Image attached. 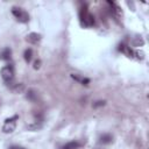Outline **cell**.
I'll return each instance as SVG.
<instances>
[{
  "mask_svg": "<svg viewBox=\"0 0 149 149\" xmlns=\"http://www.w3.org/2000/svg\"><path fill=\"white\" fill-rule=\"evenodd\" d=\"M23 90H24V85L22 83H16L14 85V87L12 88V91L15 93H21V92H23Z\"/></svg>",
  "mask_w": 149,
  "mask_h": 149,
  "instance_id": "cell-14",
  "label": "cell"
},
{
  "mask_svg": "<svg viewBox=\"0 0 149 149\" xmlns=\"http://www.w3.org/2000/svg\"><path fill=\"white\" fill-rule=\"evenodd\" d=\"M12 57V49L10 48H3L1 54H0V58L3 61H9Z\"/></svg>",
  "mask_w": 149,
  "mask_h": 149,
  "instance_id": "cell-11",
  "label": "cell"
},
{
  "mask_svg": "<svg viewBox=\"0 0 149 149\" xmlns=\"http://www.w3.org/2000/svg\"><path fill=\"white\" fill-rule=\"evenodd\" d=\"M23 58H24L26 63H30V61H31V58H33V50H31L30 48H28V49L24 50V52H23Z\"/></svg>",
  "mask_w": 149,
  "mask_h": 149,
  "instance_id": "cell-13",
  "label": "cell"
},
{
  "mask_svg": "<svg viewBox=\"0 0 149 149\" xmlns=\"http://www.w3.org/2000/svg\"><path fill=\"white\" fill-rule=\"evenodd\" d=\"M20 149H26V148H21V147H20Z\"/></svg>",
  "mask_w": 149,
  "mask_h": 149,
  "instance_id": "cell-20",
  "label": "cell"
},
{
  "mask_svg": "<svg viewBox=\"0 0 149 149\" xmlns=\"http://www.w3.org/2000/svg\"><path fill=\"white\" fill-rule=\"evenodd\" d=\"M134 56H136L137 59H143L144 58V54L142 51H134Z\"/></svg>",
  "mask_w": 149,
  "mask_h": 149,
  "instance_id": "cell-17",
  "label": "cell"
},
{
  "mask_svg": "<svg viewBox=\"0 0 149 149\" xmlns=\"http://www.w3.org/2000/svg\"><path fill=\"white\" fill-rule=\"evenodd\" d=\"M8 149H20V147H17V146H12V147H9Z\"/></svg>",
  "mask_w": 149,
  "mask_h": 149,
  "instance_id": "cell-19",
  "label": "cell"
},
{
  "mask_svg": "<svg viewBox=\"0 0 149 149\" xmlns=\"http://www.w3.org/2000/svg\"><path fill=\"white\" fill-rule=\"evenodd\" d=\"M40 68H41V59H36L34 62V69L35 70H38Z\"/></svg>",
  "mask_w": 149,
  "mask_h": 149,
  "instance_id": "cell-18",
  "label": "cell"
},
{
  "mask_svg": "<svg viewBox=\"0 0 149 149\" xmlns=\"http://www.w3.org/2000/svg\"><path fill=\"white\" fill-rule=\"evenodd\" d=\"M79 16H80V21L85 27H91L94 24V16L85 8H81L79 12Z\"/></svg>",
  "mask_w": 149,
  "mask_h": 149,
  "instance_id": "cell-1",
  "label": "cell"
},
{
  "mask_svg": "<svg viewBox=\"0 0 149 149\" xmlns=\"http://www.w3.org/2000/svg\"><path fill=\"white\" fill-rule=\"evenodd\" d=\"M12 14L21 23H27L29 21V14L20 7H12Z\"/></svg>",
  "mask_w": 149,
  "mask_h": 149,
  "instance_id": "cell-2",
  "label": "cell"
},
{
  "mask_svg": "<svg viewBox=\"0 0 149 149\" xmlns=\"http://www.w3.org/2000/svg\"><path fill=\"white\" fill-rule=\"evenodd\" d=\"M41 38H42V35L38 34V33H30V34H28L27 37H26L27 42H29V43H31V44H37V43L41 41Z\"/></svg>",
  "mask_w": 149,
  "mask_h": 149,
  "instance_id": "cell-5",
  "label": "cell"
},
{
  "mask_svg": "<svg viewBox=\"0 0 149 149\" xmlns=\"http://www.w3.org/2000/svg\"><path fill=\"white\" fill-rule=\"evenodd\" d=\"M79 146H80V144H79L77 141H71V142L65 143V144L62 147V149H78Z\"/></svg>",
  "mask_w": 149,
  "mask_h": 149,
  "instance_id": "cell-12",
  "label": "cell"
},
{
  "mask_svg": "<svg viewBox=\"0 0 149 149\" xmlns=\"http://www.w3.org/2000/svg\"><path fill=\"white\" fill-rule=\"evenodd\" d=\"M71 78H72V79H74L76 81L80 83L81 85H85V86H87V85L90 84V79H88V78L83 77V76L77 74V73H71Z\"/></svg>",
  "mask_w": 149,
  "mask_h": 149,
  "instance_id": "cell-6",
  "label": "cell"
},
{
  "mask_svg": "<svg viewBox=\"0 0 149 149\" xmlns=\"http://www.w3.org/2000/svg\"><path fill=\"white\" fill-rule=\"evenodd\" d=\"M143 44V40L141 38V37H137V38H135L134 41H133V45L134 47H140V45H142Z\"/></svg>",
  "mask_w": 149,
  "mask_h": 149,
  "instance_id": "cell-15",
  "label": "cell"
},
{
  "mask_svg": "<svg viewBox=\"0 0 149 149\" xmlns=\"http://www.w3.org/2000/svg\"><path fill=\"white\" fill-rule=\"evenodd\" d=\"M26 98H27L29 101L35 102V101L38 99V93H37V91H35V90H33V88H29V90L26 92Z\"/></svg>",
  "mask_w": 149,
  "mask_h": 149,
  "instance_id": "cell-8",
  "label": "cell"
},
{
  "mask_svg": "<svg viewBox=\"0 0 149 149\" xmlns=\"http://www.w3.org/2000/svg\"><path fill=\"white\" fill-rule=\"evenodd\" d=\"M107 3L111 6V8H112L111 10H112V13H113L116 17H119V16H121V15H122V10L120 9V7H119L115 2H113V1H107Z\"/></svg>",
  "mask_w": 149,
  "mask_h": 149,
  "instance_id": "cell-9",
  "label": "cell"
},
{
  "mask_svg": "<svg viewBox=\"0 0 149 149\" xmlns=\"http://www.w3.org/2000/svg\"><path fill=\"white\" fill-rule=\"evenodd\" d=\"M19 119L17 115H14L12 118H8L5 120V123L2 126V132L6 133V134H9V133H13L15 130V127H16V120Z\"/></svg>",
  "mask_w": 149,
  "mask_h": 149,
  "instance_id": "cell-3",
  "label": "cell"
},
{
  "mask_svg": "<svg viewBox=\"0 0 149 149\" xmlns=\"http://www.w3.org/2000/svg\"><path fill=\"white\" fill-rule=\"evenodd\" d=\"M0 74L2 77V79L6 81H10L14 79V66L12 64H8V65H5L3 68H1L0 70Z\"/></svg>",
  "mask_w": 149,
  "mask_h": 149,
  "instance_id": "cell-4",
  "label": "cell"
},
{
  "mask_svg": "<svg viewBox=\"0 0 149 149\" xmlns=\"http://www.w3.org/2000/svg\"><path fill=\"white\" fill-rule=\"evenodd\" d=\"M105 104H106L105 100H98V101L93 102V107H94V108H97V107H101V106H104Z\"/></svg>",
  "mask_w": 149,
  "mask_h": 149,
  "instance_id": "cell-16",
  "label": "cell"
},
{
  "mask_svg": "<svg viewBox=\"0 0 149 149\" xmlns=\"http://www.w3.org/2000/svg\"><path fill=\"white\" fill-rule=\"evenodd\" d=\"M119 51L123 52L127 57H134V51L130 49V47H128V45H126L123 43L119 45Z\"/></svg>",
  "mask_w": 149,
  "mask_h": 149,
  "instance_id": "cell-7",
  "label": "cell"
},
{
  "mask_svg": "<svg viewBox=\"0 0 149 149\" xmlns=\"http://www.w3.org/2000/svg\"><path fill=\"white\" fill-rule=\"evenodd\" d=\"M113 142V136L111 134H102L99 137V143L100 144H109Z\"/></svg>",
  "mask_w": 149,
  "mask_h": 149,
  "instance_id": "cell-10",
  "label": "cell"
}]
</instances>
